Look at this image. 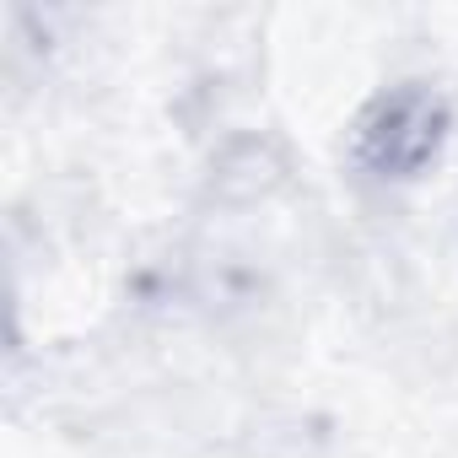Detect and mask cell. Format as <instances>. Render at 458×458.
I'll list each match as a JSON object with an SVG mask.
<instances>
[{
    "label": "cell",
    "mask_w": 458,
    "mask_h": 458,
    "mask_svg": "<svg viewBox=\"0 0 458 458\" xmlns=\"http://www.w3.org/2000/svg\"><path fill=\"white\" fill-rule=\"evenodd\" d=\"M442 140H447V103L420 81L377 92L356 119V162L388 183L420 178L437 162Z\"/></svg>",
    "instance_id": "1"
}]
</instances>
